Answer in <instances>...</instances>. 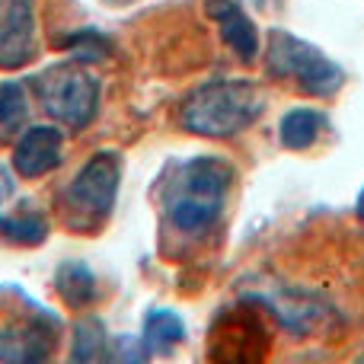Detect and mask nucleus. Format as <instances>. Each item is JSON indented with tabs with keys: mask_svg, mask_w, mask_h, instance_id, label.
Here are the masks:
<instances>
[{
	"mask_svg": "<svg viewBox=\"0 0 364 364\" xmlns=\"http://www.w3.org/2000/svg\"><path fill=\"white\" fill-rule=\"evenodd\" d=\"M233 182V166L218 157H195L179 166V173L166 182L164 208L173 227L182 233H201L218 220L224 208L227 188Z\"/></svg>",
	"mask_w": 364,
	"mask_h": 364,
	"instance_id": "nucleus-1",
	"label": "nucleus"
},
{
	"mask_svg": "<svg viewBox=\"0 0 364 364\" xmlns=\"http://www.w3.org/2000/svg\"><path fill=\"white\" fill-rule=\"evenodd\" d=\"M262 115V93L250 80H211L182 106V125L205 138H230Z\"/></svg>",
	"mask_w": 364,
	"mask_h": 364,
	"instance_id": "nucleus-2",
	"label": "nucleus"
},
{
	"mask_svg": "<svg viewBox=\"0 0 364 364\" xmlns=\"http://www.w3.org/2000/svg\"><path fill=\"white\" fill-rule=\"evenodd\" d=\"M45 112L68 128H87L100 109V80L80 64H58L36 80Z\"/></svg>",
	"mask_w": 364,
	"mask_h": 364,
	"instance_id": "nucleus-3",
	"label": "nucleus"
},
{
	"mask_svg": "<svg viewBox=\"0 0 364 364\" xmlns=\"http://www.w3.org/2000/svg\"><path fill=\"white\" fill-rule=\"evenodd\" d=\"M265 64L275 77H291V80L301 83V90H307L314 96H333L342 87V70L316 45L282 29H275L269 36Z\"/></svg>",
	"mask_w": 364,
	"mask_h": 364,
	"instance_id": "nucleus-4",
	"label": "nucleus"
},
{
	"mask_svg": "<svg viewBox=\"0 0 364 364\" xmlns=\"http://www.w3.org/2000/svg\"><path fill=\"white\" fill-rule=\"evenodd\" d=\"M119 157L115 154H96L87 166L74 176L64 192L74 227H100L109 218L119 195Z\"/></svg>",
	"mask_w": 364,
	"mask_h": 364,
	"instance_id": "nucleus-5",
	"label": "nucleus"
},
{
	"mask_svg": "<svg viewBox=\"0 0 364 364\" xmlns=\"http://www.w3.org/2000/svg\"><path fill=\"white\" fill-rule=\"evenodd\" d=\"M58 346V316L26 301L23 314H13L0 326V364H45Z\"/></svg>",
	"mask_w": 364,
	"mask_h": 364,
	"instance_id": "nucleus-6",
	"label": "nucleus"
},
{
	"mask_svg": "<svg viewBox=\"0 0 364 364\" xmlns=\"http://www.w3.org/2000/svg\"><path fill=\"white\" fill-rule=\"evenodd\" d=\"M36 55L32 0H0V68L16 70Z\"/></svg>",
	"mask_w": 364,
	"mask_h": 364,
	"instance_id": "nucleus-7",
	"label": "nucleus"
},
{
	"mask_svg": "<svg viewBox=\"0 0 364 364\" xmlns=\"http://www.w3.org/2000/svg\"><path fill=\"white\" fill-rule=\"evenodd\" d=\"M214 333V361L218 364H259L262 361V346H259V329L246 314H230L220 320Z\"/></svg>",
	"mask_w": 364,
	"mask_h": 364,
	"instance_id": "nucleus-8",
	"label": "nucleus"
},
{
	"mask_svg": "<svg viewBox=\"0 0 364 364\" xmlns=\"http://www.w3.org/2000/svg\"><path fill=\"white\" fill-rule=\"evenodd\" d=\"M61 164V132L51 125H38L19 138L16 151H13V166L19 176L36 179L51 173Z\"/></svg>",
	"mask_w": 364,
	"mask_h": 364,
	"instance_id": "nucleus-9",
	"label": "nucleus"
},
{
	"mask_svg": "<svg viewBox=\"0 0 364 364\" xmlns=\"http://www.w3.org/2000/svg\"><path fill=\"white\" fill-rule=\"evenodd\" d=\"M208 16L220 26V36L224 42L237 51L243 61H252L259 55V36L252 19L243 13V6L237 0H208Z\"/></svg>",
	"mask_w": 364,
	"mask_h": 364,
	"instance_id": "nucleus-10",
	"label": "nucleus"
},
{
	"mask_svg": "<svg viewBox=\"0 0 364 364\" xmlns=\"http://www.w3.org/2000/svg\"><path fill=\"white\" fill-rule=\"evenodd\" d=\"M182 342H186V323H182V316H176L173 310H166V307L151 310V314H147L144 346L151 348L154 355H173Z\"/></svg>",
	"mask_w": 364,
	"mask_h": 364,
	"instance_id": "nucleus-11",
	"label": "nucleus"
},
{
	"mask_svg": "<svg viewBox=\"0 0 364 364\" xmlns=\"http://www.w3.org/2000/svg\"><path fill=\"white\" fill-rule=\"evenodd\" d=\"M323 125H326V119H323V112H316V109H291L282 119L278 134H282V144L288 147V151H304V147H310L320 138Z\"/></svg>",
	"mask_w": 364,
	"mask_h": 364,
	"instance_id": "nucleus-12",
	"label": "nucleus"
},
{
	"mask_svg": "<svg viewBox=\"0 0 364 364\" xmlns=\"http://www.w3.org/2000/svg\"><path fill=\"white\" fill-rule=\"evenodd\" d=\"M55 288H58V294L64 297V304L80 307V304H90L96 297V278L87 265L64 262L55 275Z\"/></svg>",
	"mask_w": 364,
	"mask_h": 364,
	"instance_id": "nucleus-13",
	"label": "nucleus"
},
{
	"mask_svg": "<svg viewBox=\"0 0 364 364\" xmlns=\"http://www.w3.org/2000/svg\"><path fill=\"white\" fill-rule=\"evenodd\" d=\"M29 115V102H26V90L19 83H0V125L6 132H16L26 125Z\"/></svg>",
	"mask_w": 364,
	"mask_h": 364,
	"instance_id": "nucleus-14",
	"label": "nucleus"
},
{
	"mask_svg": "<svg viewBox=\"0 0 364 364\" xmlns=\"http://www.w3.org/2000/svg\"><path fill=\"white\" fill-rule=\"evenodd\" d=\"M0 230H4L10 240H16V243L36 246V243H42V240H45V233H48V224H45L42 214L26 211V214H16V218L0 220Z\"/></svg>",
	"mask_w": 364,
	"mask_h": 364,
	"instance_id": "nucleus-15",
	"label": "nucleus"
},
{
	"mask_svg": "<svg viewBox=\"0 0 364 364\" xmlns=\"http://www.w3.org/2000/svg\"><path fill=\"white\" fill-rule=\"evenodd\" d=\"M106 358V346H102V329L96 320L77 326V342H74V358L70 364H100Z\"/></svg>",
	"mask_w": 364,
	"mask_h": 364,
	"instance_id": "nucleus-16",
	"label": "nucleus"
},
{
	"mask_svg": "<svg viewBox=\"0 0 364 364\" xmlns=\"http://www.w3.org/2000/svg\"><path fill=\"white\" fill-rule=\"evenodd\" d=\"M112 364H151V348L144 346V339L119 336L112 348Z\"/></svg>",
	"mask_w": 364,
	"mask_h": 364,
	"instance_id": "nucleus-17",
	"label": "nucleus"
},
{
	"mask_svg": "<svg viewBox=\"0 0 364 364\" xmlns=\"http://www.w3.org/2000/svg\"><path fill=\"white\" fill-rule=\"evenodd\" d=\"M358 218H364V188H361V195H358Z\"/></svg>",
	"mask_w": 364,
	"mask_h": 364,
	"instance_id": "nucleus-18",
	"label": "nucleus"
}]
</instances>
